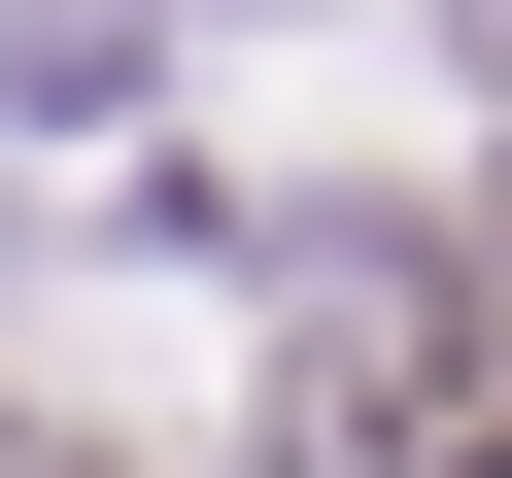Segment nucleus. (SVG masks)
I'll return each mask as SVG.
<instances>
[{"label": "nucleus", "instance_id": "nucleus-1", "mask_svg": "<svg viewBox=\"0 0 512 478\" xmlns=\"http://www.w3.org/2000/svg\"><path fill=\"white\" fill-rule=\"evenodd\" d=\"M0 478H137V444H69V410H0Z\"/></svg>", "mask_w": 512, "mask_h": 478}]
</instances>
